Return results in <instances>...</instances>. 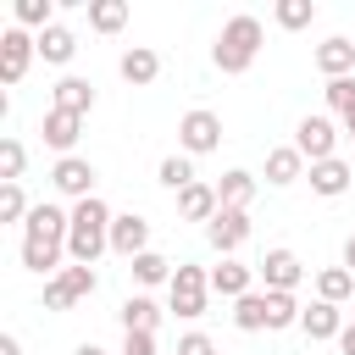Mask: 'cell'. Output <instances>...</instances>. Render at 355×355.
I'll use <instances>...</instances> for the list:
<instances>
[{
  "instance_id": "cell-31",
  "label": "cell",
  "mask_w": 355,
  "mask_h": 355,
  "mask_svg": "<svg viewBox=\"0 0 355 355\" xmlns=\"http://www.w3.org/2000/svg\"><path fill=\"white\" fill-rule=\"evenodd\" d=\"M277 28H288V33H300V28H311L316 22V0H277Z\"/></svg>"
},
{
  "instance_id": "cell-17",
  "label": "cell",
  "mask_w": 355,
  "mask_h": 355,
  "mask_svg": "<svg viewBox=\"0 0 355 355\" xmlns=\"http://www.w3.org/2000/svg\"><path fill=\"white\" fill-rule=\"evenodd\" d=\"M216 211H222L216 183H189V189L178 194V216H183V222H211Z\"/></svg>"
},
{
  "instance_id": "cell-1",
  "label": "cell",
  "mask_w": 355,
  "mask_h": 355,
  "mask_svg": "<svg viewBox=\"0 0 355 355\" xmlns=\"http://www.w3.org/2000/svg\"><path fill=\"white\" fill-rule=\"evenodd\" d=\"M67 227H72V211H61V205H33V211H28V222H22V266H28V272H39L44 283L61 272Z\"/></svg>"
},
{
  "instance_id": "cell-43",
  "label": "cell",
  "mask_w": 355,
  "mask_h": 355,
  "mask_svg": "<svg viewBox=\"0 0 355 355\" xmlns=\"http://www.w3.org/2000/svg\"><path fill=\"white\" fill-rule=\"evenodd\" d=\"M344 128H349V144H355V116H349V122H344Z\"/></svg>"
},
{
  "instance_id": "cell-25",
  "label": "cell",
  "mask_w": 355,
  "mask_h": 355,
  "mask_svg": "<svg viewBox=\"0 0 355 355\" xmlns=\"http://www.w3.org/2000/svg\"><path fill=\"white\" fill-rule=\"evenodd\" d=\"M128 272H133V277H139L144 288H155V283H172V272H178V266H172V261H166L161 250H144L139 261H128Z\"/></svg>"
},
{
  "instance_id": "cell-19",
  "label": "cell",
  "mask_w": 355,
  "mask_h": 355,
  "mask_svg": "<svg viewBox=\"0 0 355 355\" xmlns=\"http://www.w3.org/2000/svg\"><path fill=\"white\" fill-rule=\"evenodd\" d=\"M116 316H122V333H155L161 327V305L150 294H128Z\"/></svg>"
},
{
  "instance_id": "cell-6",
  "label": "cell",
  "mask_w": 355,
  "mask_h": 355,
  "mask_svg": "<svg viewBox=\"0 0 355 355\" xmlns=\"http://www.w3.org/2000/svg\"><path fill=\"white\" fill-rule=\"evenodd\" d=\"M294 150H300L311 166H316V161H333V155H338V128H333V116H300Z\"/></svg>"
},
{
  "instance_id": "cell-33",
  "label": "cell",
  "mask_w": 355,
  "mask_h": 355,
  "mask_svg": "<svg viewBox=\"0 0 355 355\" xmlns=\"http://www.w3.org/2000/svg\"><path fill=\"white\" fill-rule=\"evenodd\" d=\"M55 277H61V288H67L72 300H89V294L100 288V277H94V266H61Z\"/></svg>"
},
{
  "instance_id": "cell-16",
  "label": "cell",
  "mask_w": 355,
  "mask_h": 355,
  "mask_svg": "<svg viewBox=\"0 0 355 355\" xmlns=\"http://www.w3.org/2000/svg\"><path fill=\"white\" fill-rule=\"evenodd\" d=\"M300 178H305V155H300L294 144L266 150V183H272V189H288V183H300Z\"/></svg>"
},
{
  "instance_id": "cell-9",
  "label": "cell",
  "mask_w": 355,
  "mask_h": 355,
  "mask_svg": "<svg viewBox=\"0 0 355 355\" xmlns=\"http://www.w3.org/2000/svg\"><path fill=\"white\" fill-rule=\"evenodd\" d=\"M255 272H261L266 294H294V288H300V277H305V266H300V255H294V250H266Z\"/></svg>"
},
{
  "instance_id": "cell-18",
  "label": "cell",
  "mask_w": 355,
  "mask_h": 355,
  "mask_svg": "<svg viewBox=\"0 0 355 355\" xmlns=\"http://www.w3.org/2000/svg\"><path fill=\"white\" fill-rule=\"evenodd\" d=\"M300 333H305V338H338V333H344V311L327 305V300H316V305L300 311Z\"/></svg>"
},
{
  "instance_id": "cell-12",
  "label": "cell",
  "mask_w": 355,
  "mask_h": 355,
  "mask_svg": "<svg viewBox=\"0 0 355 355\" xmlns=\"http://www.w3.org/2000/svg\"><path fill=\"white\" fill-rule=\"evenodd\" d=\"M250 283H255V266H244V261H233V255H222V266H211V294H222V300L255 294Z\"/></svg>"
},
{
  "instance_id": "cell-26",
  "label": "cell",
  "mask_w": 355,
  "mask_h": 355,
  "mask_svg": "<svg viewBox=\"0 0 355 355\" xmlns=\"http://www.w3.org/2000/svg\"><path fill=\"white\" fill-rule=\"evenodd\" d=\"M128 22V0H89V28L94 33H122Z\"/></svg>"
},
{
  "instance_id": "cell-41",
  "label": "cell",
  "mask_w": 355,
  "mask_h": 355,
  "mask_svg": "<svg viewBox=\"0 0 355 355\" xmlns=\"http://www.w3.org/2000/svg\"><path fill=\"white\" fill-rule=\"evenodd\" d=\"M344 266H349V272H355V233H349V239H344Z\"/></svg>"
},
{
  "instance_id": "cell-28",
  "label": "cell",
  "mask_w": 355,
  "mask_h": 355,
  "mask_svg": "<svg viewBox=\"0 0 355 355\" xmlns=\"http://www.w3.org/2000/svg\"><path fill=\"white\" fill-rule=\"evenodd\" d=\"M233 327H239V333H261V327H266V288L233 300Z\"/></svg>"
},
{
  "instance_id": "cell-10",
  "label": "cell",
  "mask_w": 355,
  "mask_h": 355,
  "mask_svg": "<svg viewBox=\"0 0 355 355\" xmlns=\"http://www.w3.org/2000/svg\"><path fill=\"white\" fill-rule=\"evenodd\" d=\"M205 239H211V250H222V255H233L244 239H250V211H216L211 222H205Z\"/></svg>"
},
{
  "instance_id": "cell-20",
  "label": "cell",
  "mask_w": 355,
  "mask_h": 355,
  "mask_svg": "<svg viewBox=\"0 0 355 355\" xmlns=\"http://www.w3.org/2000/svg\"><path fill=\"white\" fill-rule=\"evenodd\" d=\"M316 67H322L327 78H349V72H355V39H338V33L322 39V44H316Z\"/></svg>"
},
{
  "instance_id": "cell-42",
  "label": "cell",
  "mask_w": 355,
  "mask_h": 355,
  "mask_svg": "<svg viewBox=\"0 0 355 355\" xmlns=\"http://www.w3.org/2000/svg\"><path fill=\"white\" fill-rule=\"evenodd\" d=\"M78 355H105V349L100 344H78Z\"/></svg>"
},
{
  "instance_id": "cell-8",
  "label": "cell",
  "mask_w": 355,
  "mask_h": 355,
  "mask_svg": "<svg viewBox=\"0 0 355 355\" xmlns=\"http://www.w3.org/2000/svg\"><path fill=\"white\" fill-rule=\"evenodd\" d=\"M94 178H100V172H94V161H83V155H61V161L50 166V183H55L72 205H78V200H94Z\"/></svg>"
},
{
  "instance_id": "cell-14",
  "label": "cell",
  "mask_w": 355,
  "mask_h": 355,
  "mask_svg": "<svg viewBox=\"0 0 355 355\" xmlns=\"http://www.w3.org/2000/svg\"><path fill=\"white\" fill-rule=\"evenodd\" d=\"M39 133H44V144L50 150H61V155H72V144H78V133H83V116H72V111H44V122H39Z\"/></svg>"
},
{
  "instance_id": "cell-40",
  "label": "cell",
  "mask_w": 355,
  "mask_h": 355,
  "mask_svg": "<svg viewBox=\"0 0 355 355\" xmlns=\"http://www.w3.org/2000/svg\"><path fill=\"white\" fill-rule=\"evenodd\" d=\"M0 355H22V344H17L11 333H6V338H0Z\"/></svg>"
},
{
  "instance_id": "cell-38",
  "label": "cell",
  "mask_w": 355,
  "mask_h": 355,
  "mask_svg": "<svg viewBox=\"0 0 355 355\" xmlns=\"http://www.w3.org/2000/svg\"><path fill=\"white\" fill-rule=\"evenodd\" d=\"M178 355H216V344H211L205 333H183V338H178Z\"/></svg>"
},
{
  "instance_id": "cell-4",
  "label": "cell",
  "mask_w": 355,
  "mask_h": 355,
  "mask_svg": "<svg viewBox=\"0 0 355 355\" xmlns=\"http://www.w3.org/2000/svg\"><path fill=\"white\" fill-rule=\"evenodd\" d=\"M166 300H172V311H178L183 322L205 316V300H211V272H205V266H194V261H183V266L172 272V283H166Z\"/></svg>"
},
{
  "instance_id": "cell-23",
  "label": "cell",
  "mask_w": 355,
  "mask_h": 355,
  "mask_svg": "<svg viewBox=\"0 0 355 355\" xmlns=\"http://www.w3.org/2000/svg\"><path fill=\"white\" fill-rule=\"evenodd\" d=\"M216 200H222L227 211H250V200H255V178L239 172V166L222 172V178H216Z\"/></svg>"
},
{
  "instance_id": "cell-30",
  "label": "cell",
  "mask_w": 355,
  "mask_h": 355,
  "mask_svg": "<svg viewBox=\"0 0 355 355\" xmlns=\"http://www.w3.org/2000/svg\"><path fill=\"white\" fill-rule=\"evenodd\" d=\"M11 11H17V28H33V33H44L55 22V0H17Z\"/></svg>"
},
{
  "instance_id": "cell-5",
  "label": "cell",
  "mask_w": 355,
  "mask_h": 355,
  "mask_svg": "<svg viewBox=\"0 0 355 355\" xmlns=\"http://www.w3.org/2000/svg\"><path fill=\"white\" fill-rule=\"evenodd\" d=\"M178 144H183V155H211V150L222 144V116L205 111V105L183 111V116H178Z\"/></svg>"
},
{
  "instance_id": "cell-21",
  "label": "cell",
  "mask_w": 355,
  "mask_h": 355,
  "mask_svg": "<svg viewBox=\"0 0 355 355\" xmlns=\"http://www.w3.org/2000/svg\"><path fill=\"white\" fill-rule=\"evenodd\" d=\"M349 178H355V172H349V161H338V155H333V161H316V166H311V189H316L322 200H338V194L349 189Z\"/></svg>"
},
{
  "instance_id": "cell-13",
  "label": "cell",
  "mask_w": 355,
  "mask_h": 355,
  "mask_svg": "<svg viewBox=\"0 0 355 355\" xmlns=\"http://www.w3.org/2000/svg\"><path fill=\"white\" fill-rule=\"evenodd\" d=\"M116 72L133 83V89H150L155 78H161V55L150 50V44H133V50H122V61H116Z\"/></svg>"
},
{
  "instance_id": "cell-36",
  "label": "cell",
  "mask_w": 355,
  "mask_h": 355,
  "mask_svg": "<svg viewBox=\"0 0 355 355\" xmlns=\"http://www.w3.org/2000/svg\"><path fill=\"white\" fill-rule=\"evenodd\" d=\"M72 305H78V300L61 288V277H50V283H44V311H72Z\"/></svg>"
},
{
  "instance_id": "cell-32",
  "label": "cell",
  "mask_w": 355,
  "mask_h": 355,
  "mask_svg": "<svg viewBox=\"0 0 355 355\" xmlns=\"http://www.w3.org/2000/svg\"><path fill=\"white\" fill-rule=\"evenodd\" d=\"M22 166H28V150H22V139H0V183H22Z\"/></svg>"
},
{
  "instance_id": "cell-2",
  "label": "cell",
  "mask_w": 355,
  "mask_h": 355,
  "mask_svg": "<svg viewBox=\"0 0 355 355\" xmlns=\"http://www.w3.org/2000/svg\"><path fill=\"white\" fill-rule=\"evenodd\" d=\"M111 222H116V211H111L100 194L72 205V227H67V255H72V266H94V261L111 250Z\"/></svg>"
},
{
  "instance_id": "cell-34",
  "label": "cell",
  "mask_w": 355,
  "mask_h": 355,
  "mask_svg": "<svg viewBox=\"0 0 355 355\" xmlns=\"http://www.w3.org/2000/svg\"><path fill=\"white\" fill-rule=\"evenodd\" d=\"M28 194H22V183H0V222H28Z\"/></svg>"
},
{
  "instance_id": "cell-22",
  "label": "cell",
  "mask_w": 355,
  "mask_h": 355,
  "mask_svg": "<svg viewBox=\"0 0 355 355\" xmlns=\"http://www.w3.org/2000/svg\"><path fill=\"white\" fill-rule=\"evenodd\" d=\"M39 39V55L50 61V67H67L72 55H78V39H72V28H61V22H50L44 33H33Z\"/></svg>"
},
{
  "instance_id": "cell-24",
  "label": "cell",
  "mask_w": 355,
  "mask_h": 355,
  "mask_svg": "<svg viewBox=\"0 0 355 355\" xmlns=\"http://www.w3.org/2000/svg\"><path fill=\"white\" fill-rule=\"evenodd\" d=\"M349 294H355V272H349V266H327V272H316V300L344 305Z\"/></svg>"
},
{
  "instance_id": "cell-27",
  "label": "cell",
  "mask_w": 355,
  "mask_h": 355,
  "mask_svg": "<svg viewBox=\"0 0 355 355\" xmlns=\"http://www.w3.org/2000/svg\"><path fill=\"white\" fill-rule=\"evenodd\" d=\"M300 300L294 294H266V333H283V327H300Z\"/></svg>"
},
{
  "instance_id": "cell-7",
  "label": "cell",
  "mask_w": 355,
  "mask_h": 355,
  "mask_svg": "<svg viewBox=\"0 0 355 355\" xmlns=\"http://www.w3.org/2000/svg\"><path fill=\"white\" fill-rule=\"evenodd\" d=\"M33 55H39V39L28 28H6L0 33V83H22V72H28Z\"/></svg>"
},
{
  "instance_id": "cell-3",
  "label": "cell",
  "mask_w": 355,
  "mask_h": 355,
  "mask_svg": "<svg viewBox=\"0 0 355 355\" xmlns=\"http://www.w3.org/2000/svg\"><path fill=\"white\" fill-rule=\"evenodd\" d=\"M261 44H266V28H261V17L239 11V17H227V22H222V33H216V44H211V61H216V72L239 78V72H250V67H255Z\"/></svg>"
},
{
  "instance_id": "cell-11",
  "label": "cell",
  "mask_w": 355,
  "mask_h": 355,
  "mask_svg": "<svg viewBox=\"0 0 355 355\" xmlns=\"http://www.w3.org/2000/svg\"><path fill=\"white\" fill-rule=\"evenodd\" d=\"M111 250H116L122 261H139V255L150 250V222H144L139 211L116 216V222H111Z\"/></svg>"
},
{
  "instance_id": "cell-29",
  "label": "cell",
  "mask_w": 355,
  "mask_h": 355,
  "mask_svg": "<svg viewBox=\"0 0 355 355\" xmlns=\"http://www.w3.org/2000/svg\"><path fill=\"white\" fill-rule=\"evenodd\" d=\"M155 178H161L172 194H183L189 183H200V178H194V155H166V161L155 166Z\"/></svg>"
},
{
  "instance_id": "cell-15",
  "label": "cell",
  "mask_w": 355,
  "mask_h": 355,
  "mask_svg": "<svg viewBox=\"0 0 355 355\" xmlns=\"http://www.w3.org/2000/svg\"><path fill=\"white\" fill-rule=\"evenodd\" d=\"M50 105H55V111H72V116H89V111H94V83H89V78H61V83L50 89Z\"/></svg>"
},
{
  "instance_id": "cell-39",
  "label": "cell",
  "mask_w": 355,
  "mask_h": 355,
  "mask_svg": "<svg viewBox=\"0 0 355 355\" xmlns=\"http://www.w3.org/2000/svg\"><path fill=\"white\" fill-rule=\"evenodd\" d=\"M338 349H344V355H355V322H349V327L338 333Z\"/></svg>"
},
{
  "instance_id": "cell-35",
  "label": "cell",
  "mask_w": 355,
  "mask_h": 355,
  "mask_svg": "<svg viewBox=\"0 0 355 355\" xmlns=\"http://www.w3.org/2000/svg\"><path fill=\"white\" fill-rule=\"evenodd\" d=\"M322 94H327V105H333L344 122L355 116V78H327V89H322Z\"/></svg>"
},
{
  "instance_id": "cell-37",
  "label": "cell",
  "mask_w": 355,
  "mask_h": 355,
  "mask_svg": "<svg viewBox=\"0 0 355 355\" xmlns=\"http://www.w3.org/2000/svg\"><path fill=\"white\" fill-rule=\"evenodd\" d=\"M122 355H155V333H122Z\"/></svg>"
}]
</instances>
